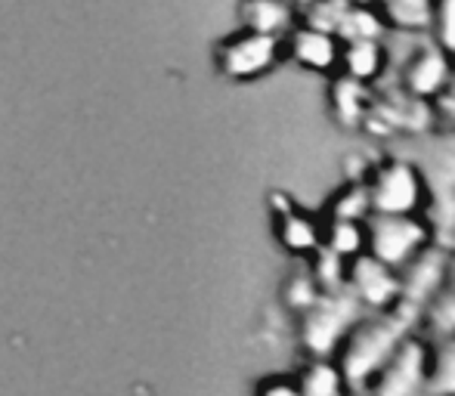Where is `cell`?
Masks as SVG:
<instances>
[{"mask_svg":"<svg viewBox=\"0 0 455 396\" xmlns=\"http://www.w3.org/2000/svg\"><path fill=\"white\" fill-rule=\"evenodd\" d=\"M419 329H421V313L415 306L403 304V300L387 306V310L365 313L360 322L354 325V331L347 335V341L341 344V350L335 353L350 391H365V384L384 366V360Z\"/></svg>","mask_w":455,"mask_h":396,"instance_id":"1","label":"cell"},{"mask_svg":"<svg viewBox=\"0 0 455 396\" xmlns=\"http://www.w3.org/2000/svg\"><path fill=\"white\" fill-rule=\"evenodd\" d=\"M421 149L403 155L419 168L427 189V208L434 214V239L455 251V127L440 137L419 139Z\"/></svg>","mask_w":455,"mask_h":396,"instance_id":"2","label":"cell"},{"mask_svg":"<svg viewBox=\"0 0 455 396\" xmlns=\"http://www.w3.org/2000/svg\"><path fill=\"white\" fill-rule=\"evenodd\" d=\"M365 313L369 310L347 285L319 291L316 300L300 310V344L310 356H335Z\"/></svg>","mask_w":455,"mask_h":396,"instance_id":"3","label":"cell"},{"mask_svg":"<svg viewBox=\"0 0 455 396\" xmlns=\"http://www.w3.org/2000/svg\"><path fill=\"white\" fill-rule=\"evenodd\" d=\"M434 229L425 214H371L365 220V254L400 273L434 245Z\"/></svg>","mask_w":455,"mask_h":396,"instance_id":"4","label":"cell"},{"mask_svg":"<svg viewBox=\"0 0 455 396\" xmlns=\"http://www.w3.org/2000/svg\"><path fill=\"white\" fill-rule=\"evenodd\" d=\"M365 189L371 198V214H425L427 208L425 180L403 155L375 164L365 177Z\"/></svg>","mask_w":455,"mask_h":396,"instance_id":"5","label":"cell"},{"mask_svg":"<svg viewBox=\"0 0 455 396\" xmlns=\"http://www.w3.org/2000/svg\"><path fill=\"white\" fill-rule=\"evenodd\" d=\"M285 59V37L239 28L214 50V66L229 81H258Z\"/></svg>","mask_w":455,"mask_h":396,"instance_id":"6","label":"cell"},{"mask_svg":"<svg viewBox=\"0 0 455 396\" xmlns=\"http://www.w3.org/2000/svg\"><path fill=\"white\" fill-rule=\"evenodd\" d=\"M369 396H427V337L409 335L365 384Z\"/></svg>","mask_w":455,"mask_h":396,"instance_id":"7","label":"cell"},{"mask_svg":"<svg viewBox=\"0 0 455 396\" xmlns=\"http://www.w3.org/2000/svg\"><path fill=\"white\" fill-rule=\"evenodd\" d=\"M455 78V56L446 44H421L403 68V91L412 99L437 102Z\"/></svg>","mask_w":455,"mask_h":396,"instance_id":"8","label":"cell"},{"mask_svg":"<svg viewBox=\"0 0 455 396\" xmlns=\"http://www.w3.org/2000/svg\"><path fill=\"white\" fill-rule=\"evenodd\" d=\"M452 251L443 248L440 242H434L431 248L419 254L409 266L400 270V300L425 316L427 304L434 300V295L440 291V285L446 282L450 276V266H452Z\"/></svg>","mask_w":455,"mask_h":396,"instance_id":"9","label":"cell"},{"mask_svg":"<svg viewBox=\"0 0 455 396\" xmlns=\"http://www.w3.org/2000/svg\"><path fill=\"white\" fill-rule=\"evenodd\" d=\"M285 56L313 75H338V59H341V37L331 28H323L316 22L294 25L285 35Z\"/></svg>","mask_w":455,"mask_h":396,"instance_id":"10","label":"cell"},{"mask_svg":"<svg viewBox=\"0 0 455 396\" xmlns=\"http://www.w3.org/2000/svg\"><path fill=\"white\" fill-rule=\"evenodd\" d=\"M344 285L360 297L365 310H387V306L400 304V273L390 270L371 254H360L350 260Z\"/></svg>","mask_w":455,"mask_h":396,"instance_id":"11","label":"cell"},{"mask_svg":"<svg viewBox=\"0 0 455 396\" xmlns=\"http://www.w3.org/2000/svg\"><path fill=\"white\" fill-rule=\"evenodd\" d=\"M270 208L275 217V239H279V245L285 248V251L313 257V254L323 248V223L313 214H307L304 208H298V204L291 202V195L273 193Z\"/></svg>","mask_w":455,"mask_h":396,"instance_id":"12","label":"cell"},{"mask_svg":"<svg viewBox=\"0 0 455 396\" xmlns=\"http://www.w3.org/2000/svg\"><path fill=\"white\" fill-rule=\"evenodd\" d=\"M387 68V47L381 37H354V41H341V59H338V75L350 78L356 84L369 87L378 81Z\"/></svg>","mask_w":455,"mask_h":396,"instance_id":"13","label":"cell"},{"mask_svg":"<svg viewBox=\"0 0 455 396\" xmlns=\"http://www.w3.org/2000/svg\"><path fill=\"white\" fill-rule=\"evenodd\" d=\"M298 391L300 396H350V384L335 356H310L298 375Z\"/></svg>","mask_w":455,"mask_h":396,"instance_id":"14","label":"cell"},{"mask_svg":"<svg viewBox=\"0 0 455 396\" xmlns=\"http://www.w3.org/2000/svg\"><path fill=\"white\" fill-rule=\"evenodd\" d=\"M242 28L285 37L294 28V12L288 0H242Z\"/></svg>","mask_w":455,"mask_h":396,"instance_id":"15","label":"cell"},{"mask_svg":"<svg viewBox=\"0 0 455 396\" xmlns=\"http://www.w3.org/2000/svg\"><path fill=\"white\" fill-rule=\"evenodd\" d=\"M427 396H455V335L427 337Z\"/></svg>","mask_w":455,"mask_h":396,"instance_id":"16","label":"cell"},{"mask_svg":"<svg viewBox=\"0 0 455 396\" xmlns=\"http://www.w3.org/2000/svg\"><path fill=\"white\" fill-rule=\"evenodd\" d=\"M323 251L335 254L344 264L360 257V254H365V223L329 217V220L323 223Z\"/></svg>","mask_w":455,"mask_h":396,"instance_id":"17","label":"cell"},{"mask_svg":"<svg viewBox=\"0 0 455 396\" xmlns=\"http://www.w3.org/2000/svg\"><path fill=\"white\" fill-rule=\"evenodd\" d=\"M331 108H335V118L341 124H365V118L371 112L369 99H365V84L335 75V81H331Z\"/></svg>","mask_w":455,"mask_h":396,"instance_id":"18","label":"cell"},{"mask_svg":"<svg viewBox=\"0 0 455 396\" xmlns=\"http://www.w3.org/2000/svg\"><path fill=\"white\" fill-rule=\"evenodd\" d=\"M421 325L427 329V335H455V260L450 266V276L440 285V291L434 295V300L427 304Z\"/></svg>","mask_w":455,"mask_h":396,"instance_id":"19","label":"cell"},{"mask_svg":"<svg viewBox=\"0 0 455 396\" xmlns=\"http://www.w3.org/2000/svg\"><path fill=\"white\" fill-rule=\"evenodd\" d=\"M329 217H338V220H360L365 223L371 217V198H369V189H365L363 180H354L335 193L329 204Z\"/></svg>","mask_w":455,"mask_h":396,"instance_id":"20","label":"cell"},{"mask_svg":"<svg viewBox=\"0 0 455 396\" xmlns=\"http://www.w3.org/2000/svg\"><path fill=\"white\" fill-rule=\"evenodd\" d=\"M258 396H300V391H298V378H285V375H275V378H267L264 384L258 387Z\"/></svg>","mask_w":455,"mask_h":396,"instance_id":"21","label":"cell"},{"mask_svg":"<svg viewBox=\"0 0 455 396\" xmlns=\"http://www.w3.org/2000/svg\"><path fill=\"white\" fill-rule=\"evenodd\" d=\"M434 108H437V112L443 115L446 121H450V127H455V78H452V84L446 87L443 97L434 102Z\"/></svg>","mask_w":455,"mask_h":396,"instance_id":"22","label":"cell"}]
</instances>
